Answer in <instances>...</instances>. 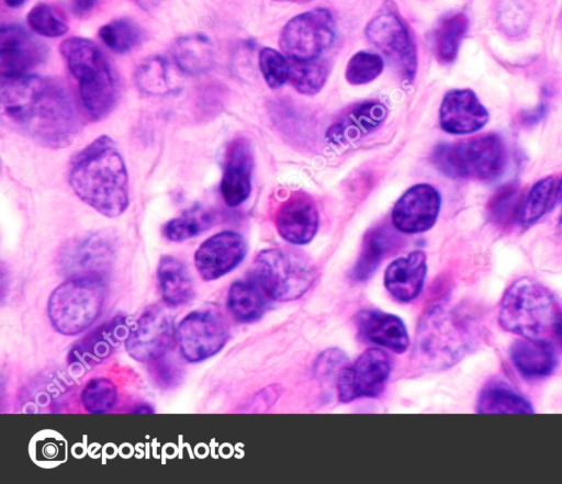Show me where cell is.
Wrapping results in <instances>:
<instances>
[{
  "instance_id": "cell-36",
  "label": "cell",
  "mask_w": 562,
  "mask_h": 484,
  "mask_svg": "<svg viewBox=\"0 0 562 484\" xmlns=\"http://www.w3.org/2000/svg\"><path fill=\"white\" fill-rule=\"evenodd\" d=\"M289 60V81L297 92L313 95L321 91L328 77V68L325 63L317 59Z\"/></svg>"
},
{
  "instance_id": "cell-20",
  "label": "cell",
  "mask_w": 562,
  "mask_h": 484,
  "mask_svg": "<svg viewBox=\"0 0 562 484\" xmlns=\"http://www.w3.org/2000/svg\"><path fill=\"white\" fill-rule=\"evenodd\" d=\"M130 331L127 318L116 316L83 337L69 353L74 367L90 368L106 359Z\"/></svg>"
},
{
  "instance_id": "cell-32",
  "label": "cell",
  "mask_w": 562,
  "mask_h": 484,
  "mask_svg": "<svg viewBox=\"0 0 562 484\" xmlns=\"http://www.w3.org/2000/svg\"><path fill=\"white\" fill-rule=\"evenodd\" d=\"M522 199L521 189L515 182L497 188L486 205L490 222L502 229L509 228L519 222Z\"/></svg>"
},
{
  "instance_id": "cell-16",
  "label": "cell",
  "mask_w": 562,
  "mask_h": 484,
  "mask_svg": "<svg viewBox=\"0 0 562 484\" xmlns=\"http://www.w3.org/2000/svg\"><path fill=\"white\" fill-rule=\"evenodd\" d=\"M46 45L20 25H5L0 31L1 77L32 74L47 57Z\"/></svg>"
},
{
  "instance_id": "cell-9",
  "label": "cell",
  "mask_w": 562,
  "mask_h": 484,
  "mask_svg": "<svg viewBox=\"0 0 562 484\" xmlns=\"http://www.w3.org/2000/svg\"><path fill=\"white\" fill-rule=\"evenodd\" d=\"M336 38V22L329 10L315 8L290 19L282 27L279 46L292 60L317 59Z\"/></svg>"
},
{
  "instance_id": "cell-27",
  "label": "cell",
  "mask_w": 562,
  "mask_h": 484,
  "mask_svg": "<svg viewBox=\"0 0 562 484\" xmlns=\"http://www.w3.org/2000/svg\"><path fill=\"white\" fill-rule=\"evenodd\" d=\"M157 279L164 301L173 307L188 303L194 295L187 266L178 258L165 255L157 267Z\"/></svg>"
},
{
  "instance_id": "cell-47",
  "label": "cell",
  "mask_w": 562,
  "mask_h": 484,
  "mask_svg": "<svg viewBox=\"0 0 562 484\" xmlns=\"http://www.w3.org/2000/svg\"><path fill=\"white\" fill-rule=\"evenodd\" d=\"M554 204H557L561 210L559 222L562 224V178L558 180Z\"/></svg>"
},
{
  "instance_id": "cell-37",
  "label": "cell",
  "mask_w": 562,
  "mask_h": 484,
  "mask_svg": "<svg viewBox=\"0 0 562 484\" xmlns=\"http://www.w3.org/2000/svg\"><path fill=\"white\" fill-rule=\"evenodd\" d=\"M81 403L92 414H101L113 408L117 401L115 384L108 378L91 379L81 391Z\"/></svg>"
},
{
  "instance_id": "cell-41",
  "label": "cell",
  "mask_w": 562,
  "mask_h": 484,
  "mask_svg": "<svg viewBox=\"0 0 562 484\" xmlns=\"http://www.w3.org/2000/svg\"><path fill=\"white\" fill-rule=\"evenodd\" d=\"M259 69L271 89H279L290 76V60L271 47H263L259 53Z\"/></svg>"
},
{
  "instance_id": "cell-30",
  "label": "cell",
  "mask_w": 562,
  "mask_h": 484,
  "mask_svg": "<svg viewBox=\"0 0 562 484\" xmlns=\"http://www.w3.org/2000/svg\"><path fill=\"white\" fill-rule=\"evenodd\" d=\"M172 55L177 67L190 75L205 72L213 63L212 43L203 34H190L178 38Z\"/></svg>"
},
{
  "instance_id": "cell-48",
  "label": "cell",
  "mask_w": 562,
  "mask_h": 484,
  "mask_svg": "<svg viewBox=\"0 0 562 484\" xmlns=\"http://www.w3.org/2000/svg\"><path fill=\"white\" fill-rule=\"evenodd\" d=\"M7 5L10 8H19L21 7L26 0H4Z\"/></svg>"
},
{
  "instance_id": "cell-5",
  "label": "cell",
  "mask_w": 562,
  "mask_h": 484,
  "mask_svg": "<svg viewBox=\"0 0 562 484\" xmlns=\"http://www.w3.org/2000/svg\"><path fill=\"white\" fill-rule=\"evenodd\" d=\"M59 50L78 81L86 111L94 120L106 116L120 92L117 77L106 56L94 42L80 36L64 40Z\"/></svg>"
},
{
  "instance_id": "cell-29",
  "label": "cell",
  "mask_w": 562,
  "mask_h": 484,
  "mask_svg": "<svg viewBox=\"0 0 562 484\" xmlns=\"http://www.w3.org/2000/svg\"><path fill=\"white\" fill-rule=\"evenodd\" d=\"M268 296L249 277L233 282L227 293V307L233 317L240 323L259 319L268 307Z\"/></svg>"
},
{
  "instance_id": "cell-43",
  "label": "cell",
  "mask_w": 562,
  "mask_h": 484,
  "mask_svg": "<svg viewBox=\"0 0 562 484\" xmlns=\"http://www.w3.org/2000/svg\"><path fill=\"white\" fill-rule=\"evenodd\" d=\"M346 360V354L339 349L325 350L315 361L314 371L316 376L322 381L330 379Z\"/></svg>"
},
{
  "instance_id": "cell-11",
  "label": "cell",
  "mask_w": 562,
  "mask_h": 484,
  "mask_svg": "<svg viewBox=\"0 0 562 484\" xmlns=\"http://www.w3.org/2000/svg\"><path fill=\"white\" fill-rule=\"evenodd\" d=\"M177 329L172 317L157 304L144 309L130 328L124 341L128 354L140 362H151L172 348Z\"/></svg>"
},
{
  "instance_id": "cell-7",
  "label": "cell",
  "mask_w": 562,
  "mask_h": 484,
  "mask_svg": "<svg viewBox=\"0 0 562 484\" xmlns=\"http://www.w3.org/2000/svg\"><path fill=\"white\" fill-rule=\"evenodd\" d=\"M105 301V283L100 277H72L50 293L47 314L56 331L75 336L99 317Z\"/></svg>"
},
{
  "instance_id": "cell-45",
  "label": "cell",
  "mask_w": 562,
  "mask_h": 484,
  "mask_svg": "<svg viewBox=\"0 0 562 484\" xmlns=\"http://www.w3.org/2000/svg\"><path fill=\"white\" fill-rule=\"evenodd\" d=\"M98 0H72L71 11L76 16L83 18L95 8Z\"/></svg>"
},
{
  "instance_id": "cell-25",
  "label": "cell",
  "mask_w": 562,
  "mask_h": 484,
  "mask_svg": "<svg viewBox=\"0 0 562 484\" xmlns=\"http://www.w3.org/2000/svg\"><path fill=\"white\" fill-rule=\"evenodd\" d=\"M385 115L386 109L380 102L358 104L329 127L327 137L334 143L353 140L380 125Z\"/></svg>"
},
{
  "instance_id": "cell-13",
  "label": "cell",
  "mask_w": 562,
  "mask_h": 484,
  "mask_svg": "<svg viewBox=\"0 0 562 484\" xmlns=\"http://www.w3.org/2000/svg\"><path fill=\"white\" fill-rule=\"evenodd\" d=\"M370 43L391 59L401 77L411 82L417 71V53L406 24L392 12H383L366 26Z\"/></svg>"
},
{
  "instance_id": "cell-31",
  "label": "cell",
  "mask_w": 562,
  "mask_h": 484,
  "mask_svg": "<svg viewBox=\"0 0 562 484\" xmlns=\"http://www.w3.org/2000/svg\"><path fill=\"white\" fill-rule=\"evenodd\" d=\"M469 27V20L462 12L442 18L434 35V49L437 60L448 65L457 58L460 44Z\"/></svg>"
},
{
  "instance_id": "cell-14",
  "label": "cell",
  "mask_w": 562,
  "mask_h": 484,
  "mask_svg": "<svg viewBox=\"0 0 562 484\" xmlns=\"http://www.w3.org/2000/svg\"><path fill=\"white\" fill-rule=\"evenodd\" d=\"M114 259L112 240L104 234L91 233L69 241L60 251L59 269L68 278L100 277L109 271Z\"/></svg>"
},
{
  "instance_id": "cell-1",
  "label": "cell",
  "mask_w": 562,
  "mask_h": 484,
  "mask_svg": "<svg viewBox=\"0 0 562 484\" xmlns=\"http://www.w3.org/2000/svg\"><path fill=\"white\" fill-rule=\"evenodd\" d=\"M0 98L9 121L42 146L64 148L80 131L72 97L52 78L33 74L1 77Z\"/></svg>"
},
{
  "instance_id": "cell-2",
  "label": "cell",
  "mask_w": 562,
  "mask_h": 484,
  "mask_svg": "<svg viewBox=\"0 0 562 484\" xmlns=\"http://www.w3.org/2000/svg\"><path fill=\"white\" fill-rule=\"evenodd\" d=\"M68 182L75 194L106 217H117L130 204L128 175L114 140L101 135L70 161Z\"/></svg>"
},
{
  "instance_id": "cell-3",
  "label": "cell",
  "mask_w": 562,
  "mask_h": 484,
  "mask_svg": "<svg viewBox=\"0 0 562 484\" xmlns=\"http://www.w3.org/2000/svg\"><path fill=\"white\" fill-rule=\"evenodd\" d=\"M482 327L468 309L436 304L422 316L414 360L427 370L454 365L480 344Z\"/></svg>"
},
{
  "instance_id": "cell-26",
  "label": "cell",
  "mask_w": 562,
  "mask_h": 484,
  "mask_svg": "<svg viewBox=\"0 0 562 484\" xmlns=\"http://www.w3.org/2000/svg\"><path fill=\"white\" fill-rule=\"evenodd\" d=\"M397 241L396 233L386 225L375 226L368 230L352 268L353 280L358 282L368 280Z\"/></svg>"
},
{
  "instance_id": "cell-35",
  "label": "cell",
  "mask_w": 562,
  "mask_h": 484,
  "mask_svg": "<svg viewBox=\"0 0 562 484\" xmlns=\"http://www.w3.org/2000/svg\"><path fill=\"white\" fill-rule=\"evenodd\" d=\"M135 81L139 90L153 95L173 90L167 61L160 56L147 58L136 69Z\"/></svg>"
},
{
  "instance_id": "cell-24",
  "label": "cell",
  "mask_w": 562,
  "mask_h": 484,
  "mask_svg": "<svg viewBox=\"0 0 562 484\" xmlns=\"http://www.w3.org/2000/svg\"><path fill=\"white\" fill-rule=\"evenodd\" d=\"M509 358L517 372L528 381L550 376L558 363L552 346L536 344L525 338H519L510 345Z\"/></svg>"
},
{
  "instance_id": "cell-34",
  "label": "cell",
  "mask_w": 562,
  "mask_h": 484,
  "mask_svg": "<svg viewBox=\"0 0 562 484\" xmlns=\"http://www.w3.org/2000/svg\"><path fill=\"white\" fill-rule=\"evenodd\" d=\"M101 42L111 50L124 54L138 46L144 37L143 30L128 18H119L102 25L98 32Z\"/></svg>"
},
{
  "instance_id": "cell-23",
  "label": "cell",
  "mask_w": 562,
  "mask_h": 484,
  "mask_svg": "<svg viewBox=\"0 0 562 484\" xmlns=\"http://www.w3.org/2000/svg\"><path fill=\"white\" fill-rule=\"evenodd\" d=\"M356 324L359 334L370 342L396 353H403L408 348V331L397 315L366 308L356 315Z\"/></svg>"
},
{
  "instance_id": "cell-22",
  "label": "cell",
  "mask_w": 562,
  "mask_h": 484,
  "mask_svg": "<svg viewBox=\"0 0 562 484\" xmlns=\"http://www.w3.org/2000/svg\"><path fill=\"white\" fill-rule=\"evenodd\" d=\"M427 273V258L422 250H413L396 258L385 269L384 286L398 302L415 300L422 292Z\"/></svg>"
},
{
  "instance_id": "cell-44",
  "label": "cell",
  "mask_w": 562,
  "mask_h": 484,
  "mask_svg": "<svg viewBox=\"0 0 562 484\" xmlns=\"http://www.w3.org/2000/svg\"><path fill=\"white\" fill-rule=\"evenodd\" d=\"M546 113V104L540 103L537 108L520 113V122L522 125H535L542 120Z\"/></svg>"
},
{
  "instance_id": "cell-17",
  "label": "cell",
  "mask_w": 562,
  "mask_h": 484,
  "mask_svg": "<svg viewBox=\"0 0 562 484\" xmlns=\"http://www.w3.org/2000/svg\"><path fill=\"white\" fill-rule=\"evenodd\" d=\"M246 252L247 244L239 233L223 230L199 246L194 254L195 268L205 281H213L235 269Z\"/></svg>"
},
{
  "instance_id": "cell-6",
  "label": "cell",
  "mask_w": 562,
  "mask_h": 484,
  "mask_svg": "<svg viewBox=\"0 0 562 484\" xmlns=\"http://www.w3.org/2000/svg\"><path fill=\"white\" fill-rule=\"evenodd\" d=\"M507 158L506 145L495 133L443 143L432 153L434 165L445 176L479 181L498 178L507 166Z\"/></svg>"
},
{
  "instance_id": "cell-18",
  "label": "cell",
  "mask_w": 562,
  "mask_h": 484,
  "mask_svg": "<svg viewBox=\"0 0 562 484\" xmlns=\"http://www.w3.org/2000/svg\"><path fill=\"white\" fill-rule=\"evenodd\" d=\"M490 120L487 109L468 88L449 90L439 108L440 127L448 134L469 135L482 130Z\"/></svg>"
},
{
  "instance_id": "cell-42",
  "label": "cell",
  "mask_w": 562,
  "mask_h": 484,
  "mask_svg": "<svg viewBox=\"0 0 562 484\" xmlns=\"http://www.w3.org/2000/svg\"><path fill=\"white\" fill-rule=\"evenodd\" d=\"M150 372L156 384L164 390L176 387L183 378L179 363L165 356L151 361Z\"/></svg>"
},
{
  "instance_id": "cell-19",
  "label": "cell",
  "mask_w": 562,
  "mask_h": 484,
  "mask_svg": "<svg viewBox=\"0 0 562 484\" xmlns=\"http://www.w3.org/2000/svg\"><path fill=\"white\" fill-rule=\"evenodd\" d=\"M254 156L250 145L244 138L234 139L226 153L221 193L231 207L243 204L251 191Z\"/></svg>"
},
{
  "instance_id": "cell-50",
  "label": "cell",
  "mask_w": 562,
  "mask_h": 484,
  "mask_svg": "<svg viewBox=\"0 0 562 484\" xmlns=\"http://www.w3.org/2000/svg\"><path fill=\"white\" fill-rule=\"evenodd\" d=\"M134 412L135 413H153L154 409L150 406L144 404L142 406H138Z\"/></svg>"
},
{
  "instance_id": "cell-39",
  "label": "cell",
  "mask_w": 562,
  "mask_h": 484,
  "mask_svg": "<svg viewBox=\"0 0 562 484\" xmlns=\"http://www.w3.org/2000/svg\"><path fill=\"white\" fill-rule=\"evenodd\" d=\"M383 67L384 61L379 54L360 50L349 59L345 77L350 85H366L379 77Z\"/></svg>"
},
{
  "instance_id": "cell-21",
  "label": "cell",
  "mask_w": 562,
  "mask_h": 484,
  "mask_svg": "<svg viewBox=\"0 0 562 484\" xmlns=\"http://www.w3.org/2000/svg\"><path fill=\"white\" fill-rule=\"evenodd\" d=\"M318 224L319 216L314 202L303 194L289 198L276 214L279 235L292 245L308 244L315 237Z\"/></svg>"
},
{
  "instance_id": "cell-38",
  "label": "cell",
  "mask_w": 562,
  "mask_h": 484,
  "mask_svg": "<svg viewBox=\"0 0 562 484\" xmlns=\"http://www.w3.org/2000/svg\"><path fill=\"white\" fill-rule=\"evenodd\" d=\"M26 21L34 33L45 37H59L68 32L65 18L48 3L34 5L27 13Z\"/></svg>"
},
{
  "instance_id": "cell-33",
  "label": "cell",
  "mask_w": 562,
  "mask_h": 484,
  "mask_svg": "<svg viewBox=\"0 0 562 484\" xmlns=\"http://www.w3.org/2000/svg\"><path fill=\"white\" fill-rule=\"evenodd\" d=\"M558 180L547 176L537 180L522 199L519 224L529 227L537 223L555 203Z\"/></svg>"
},
{
  "instance_id": "cell-40",
  "label": "cell",
  "mask_w": 562,
  "mask_h": 484,
  "mask_svg": "<svg viewBox=\"0 0 562 484\" xmlns=\"http://www.w3.org/2000/svg\"><path fill=\"white\" fill-rule=\"evenodd\" d=\"M210 215L203 212H190L168 221L162 228L164 236L171 241H183L198 236L211 226Z\"/></svg>"
},
{
  "instance_id": "cell-28",
  "label": "cell",
  "mask_w": 562,
  "mask_h": 484,
  "mask_svg": "<svg viewBox=\"0 0 562 484\" xmlns=\"http://www.w3.org/2000/svg\"><path fill=\"white\" fill-rule=\"evenodd\" d=\"M475 410L480 414H532L535 412L531 403L503 380L490 381L481 389Z\"/></svg>"
},
{
  "instance_id": "cell-10",
  "label": "cell",
  "mask_w": 562,
  "mask_h": 484,
  "mask_svg": "<svg viewBox=\"0 0 562 484\" xmlns=\"http://www.w3.org/2000/svg\"><path fill=\"white\" fill-rule=\"evenodd\" d=\"M228 339V326L215 309H198L177 326L180 353L189 362H200L218 353Z\"/></svg>"
},
{
  "instance_id": "cell-15",
  "label": "cell",
  "mask_w": 562,
  "mask_h": 484,
  "mask_svg": "<svg viewBox=\"0 0 562 484\" xmlns=\"http://www.w3.org/2000/svg\"><path fill=\"white\" fill-rule=\"evenodd\" d=\"M441 207L439 191L428 183L408 188L393 206L391 218L394 228L405 234L429 230L437 222Z\"/></svg>"
},
{
  "instance_id": "cell-12",
  "label": "cell",
  "mask_w": 562,
  "mask_h": 484,
  "mask_svg": "<svg viewBox=\"0 0 562 484\" xmlns=\"http://www.w3.org/2000/svg\"><path fill=\"white\" fill-rule=\"evenodd\" d=\"M391 373L390 356L380 348H369L353 362L341 368L337 394L342 403L382 393Z\"/></svg>"
},
{
  "instance_id": "cell-49",
  "label": "cell",
  "mask_w": 562,
  "mask_h": 484,
  "mask_svg": "<svg viewBox=\"0 0 562 484\" xmlns=\"http://www.w3.org/2000/svg\"><path fill=\"white\" fill-rule=\"evenodd\" d=\"M558 339L560 340L562 347V308L560 311L559 322H558Z\"/></svg>"
},
{
  "instance_id": "cell-46",
  "label": "cell",
  "mask_w": 562,
  "mask_h": 484,
  "mask_svg": "<svg viewBox=\"0 0 562 484\" xmlns=\"http://www.w3.org/2000/svg\"><path fill=\"white\" fill-rule=\"evenodd\" d=\"M137 5L144 10H153L157 8L162 0H133Z\"/></svg>"
},
{
  "instance_id": "cell-8",
  "label": "cell",
  "mask_w": 562,
  "mask_h": 484,
  "mask_svg": "<svg viewBox=\"0 0 562 484\" xmlns=\"http://www.w3.org/2000/svg\"><path fill=\"white\" fill-rule=\"evenodd\" d=\"M251 278L269 299L292 301L312 286L315 269L308 259L296 251L270 248L255 258Z\"/></svg>"
},
{
  "instance_id": "cell-4",
  "label": "cell",
  "mask_w": 562,
  "mask_h": 484,
  "mask_svg": "<svg viewBox=\"0 0 562 484\" xmlns=\"http://www.w3.org/2000/svg\"><path fill=\"white\" fill-rule=\"evenodd\" d=\"M560 308L552 292L530 277H520L505 290L498 311L501 326L520 338L553 346Z\"/></svg>"
}]
</instances>
